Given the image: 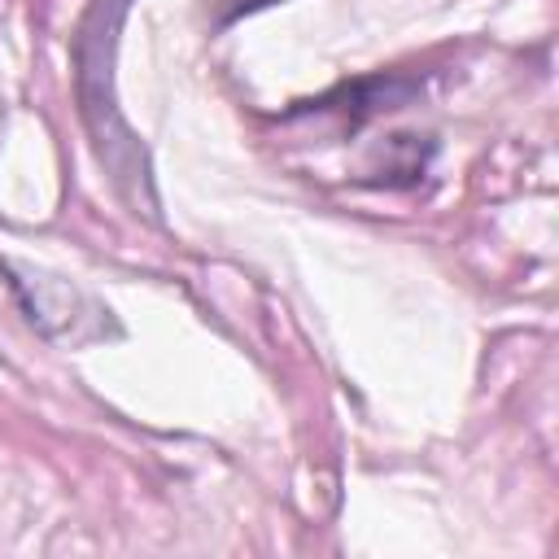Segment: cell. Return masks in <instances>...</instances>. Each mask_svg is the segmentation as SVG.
<instances>
[{"label": "cell", "instance_id": "cell-1", "mask_svg": "<svg viewBox=\"0 0 559 559\" xmlns=\"http://www.w3.org/2000/svg\"><path fill=\"white\" fill-rule=\"evenodd\" d=\"M131 0H92L87 13L79 17V31L70 39V61H74V100L79 118L92 135V148L118 188V197L135 210L162 223L157 214V188H153V162L131 122L118 109V87H114V57H118V35L127 22Z\"/></svg>", "mask_w": 559, "mask_h": 559}, {"label": "cell", "instance_id": "cell-2", "mask_svg": "<svg viewBox=\"0 0 559 559\" xmlns=\"http://www.w3.org/2000/svg\"><path fill=\"white\" fill-rule=\"evenodd\" d=\"M0 271L9 275V288L39 336H48L57 345H87V341L122 336V328L114 323V310L100 306L79 284L61 280L52 271H39L31 262H17V258H0Z\"/></svg>", "mask_w": 559, "mask_h": 559}, {"label": "cell", "instance_id": "cell-3", "mask_svg": "<svg viewBox=\"0 0 559 559\" xmlns=\"http://www.w3.org/2000/svg\"><path fill=\"white\" fill-rule=\"evenodd\" d=\"M419 79H411V74H367V79H354V83H341L336 92H328V96H319V100H306L310 109H336V114H345L349 118V127H362L367 118H376V114H389V109H402L406 100H415L419 96Z\"/></svg>", "mask_w": 559, "mask_h": 559}, {"label": "cell", "instance_id": "cell-4", "mask_svg": "<svg viewBox=\"0 0 559 559\" xmlns=\"http://www.w3.org/2000/svg\"><path fill=\"white\" fill-rule=\"evenodd\" d=\"M384 166H380V179L389 188H402V183H415L424 170H428V157H432V144L419 148V135H393L384 144Z\"/></svg>", "mask_w": 559, "mask_h": 559}, {"label": "cell", "instance_id": "cell-5", "mask_svg": "<svg viewBox=\"0 0 559 559\" xmlns=\"http://www.w3.org/2000/svg\"><path fill=\"white\" fill-rule=\"evenodd\" d=\"M275 4H288V0H210V31H227L240 17H253V13L275 9Z\"/></svg>", "mask_w": 559, "mask_h": 559}]
</instances>
